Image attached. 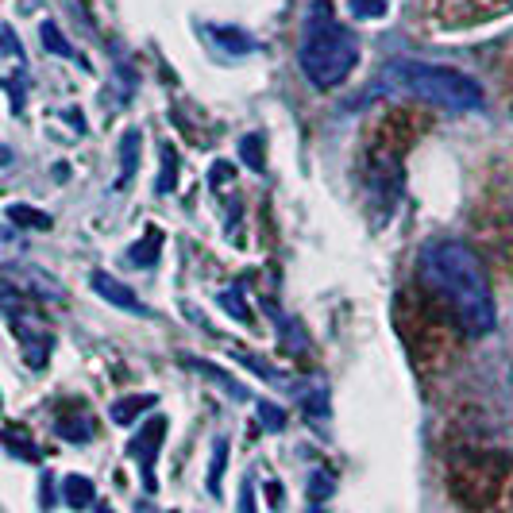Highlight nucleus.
Instances as JSON below:
<instances>
[{
	"instance_id": "nucleus-14",
	"label": "nucleus",
	"mask_w": 513,
	"mask_h": 513,
	"mask_svg": "<svg viewBox=\"0 0 513 513\" xmlns=\"http://www.w3.org/2000/svg\"><path fill=\"white\" fill-rule=\"evenodd\" d=\"M159 240H162L159 232H147V236L128 251V259H132L135 267H151V263L159 259Z\"/></svg>"
},
{
	"instance_id": "nucleus-10",
	"label": "nucleus",
	"mask_w": 513,
	"mask_h": 513,
	"mask_svg": "<svg viewBox=\"0 0 513 513\" xmlns=\"http://www.w3.org/2000/svg\"><path fill=\"white\" fill-rule=\"evenodd\" d=\"M155 405H159L155 394H132V398H124V402L112 405V413H108V417H112L116 425H132L139 413H147V409H155Z\"/></svg>"
},
{
	"instance_id": "nucleus-17",
	"label": "nucleus",
	"mask_w": 513,
	"mask_h": 513,
	"mask_svg": "<svg viewBox=\"0 0 513 513\" xmlns=\"http://www.w3.org/2000/svg\"><path fill=\"white\" fill-rule=\"evenodd\" d=\"M12 224H35V228H51V216H39V209H27V205H12L8 209Z\"/></svg>"
},
{
	"instance_id": "nucleus-20",
	"label": "nucleus",
	"mask_w": 513,
	"mask_h": 513,
	"mask_svg": "<svg viewBox=\"0 0 513 513\" xmlns=\"http://www.w3.org/2000/svg\"><path fill=\"white\" fill-rule=\"evenodd\" d=\"M39 35H43L47 51H54V54H74V51H70V43H66V39H62V35L54 31V24H43V27H39Z\"/></svg>"
},
{
	"instance_id": "nucleus-6",
	"label": "nucleus",
	"mask_w": 513,
	"mask_h": 513,
	"mask_svg": "<svg viewBox=\"0 0 513 513\" xmlns=\"http://www.w3.org/2000/svg\"><path fill=\"white\" fill-rule=\"evenodd\" d=\"M205 35L213 39V47L220 54H228V58H240V54H251L259 51V39H251L243 27H232V24H213L205 27Z\"/></svg>"
},
{
	"instance_id": "nucleus-16",
	"label": "nucleus",
	"mask_w": 513,
	"mask_h": 513,
	"mask_svg": "<svg viewBox=\"0 0 513 513\" xmlns=\"http://www.w3.org/2000/svg\"><path fill=\"white\" fill-rule=\"evenodd\" d=\"M348 8L355 20H382L386 8H390V0H348Z\"/></svg>"
},
{
	"instance_id": "nucleus-4",
	"label": "nucleus",
	"mask_w": 513,
	"mask_h": 513,
	"mask_svg": "<svg viewBox=\"0 0 513 513\" xmlns=\"http://www.w3.org/2000/svg\"><path fill=\"white\" fill-rule=\"evenodd\" d=\"M89 290L101 297V301H108L112 309H120V313H132V317H151V309L135 297L132 286H124L116 274H108V270H93L89 274Z\"/></svg>"
},
{
	"instance_id": "nucleus-5",
	"label": "nucleus",
	"mask_w": 513,
	"mask_h": 513,
	"mask_svg": "<svg viewBox=\"0 0 513 513\" xmlns=\"http://www.w3.org/2000/svg\"><path fill=\"white\" fill-rule=\"evenodd\" d=\"M162 436H166V417H155V421H147L139 436H135L132 444H128V456L139 459V467H143V486L155 494V456H159L162 448Z\"/></svg>"
},
{
	"instance_id": "nucleus-13",
	"label": "nucleus",
	"mask_w": 513,
	"mask_h": 513,
	"mask_svg": "<svg viewBox=\"0 0 513 513\" xmlns=\"http://www.w3.org/2000/svg\"><path fill=\"white\" fill-rule=\"evenodd\" d=\"M332 490H336V479H332V471H324V467H317V471L309 475V483H305V494H309L313 506H324V502L332 498Z\"/></svg>"
},
{
	"instance_id": "nucleus-15",
	"label": "nucleus",
	"mask_w": 513,
	"mask_h": 513,
	"mask_svg": "<svg viewBox=\"0 0 513 513\" xmlns=\"http://www.w3.org/2000/svg\"><path fill=\"white\" fill-rule=\"evenodd\" d=\"M240 159L259 174V170H267V155H263V135H243L240 139Z\"/></svg>"
},
{
	"instance_id": "nucleus-7",
	"label": "nucleus",
	"mask_w": 513,
	"mask_h": 513,
	"mask_svg": "<svg viewBox=\"0 0 513 513\" xmlns=\"http://www.w3.org/2000/svg\"><path fill=\"white\" fill-rule=\"evenodd\" d=\"M182 363H186V367H193V371H201V375H205V378H213L216 386H220L224 394H232L236 402H247V398H251V394L243 390V386H240V382H236V378H232V375H224V371H216L213 363H205V359H197V355H182Z\"/></svg>"
},
{
	"instance_id": "nucleus-8",
	"label": "nucleus",
	"mask_w": 513,
	"mask_h": 513,
	"mask_svg": "<svg viewBox=\"0 0 513 513\" xmlns=\"http://www.w3.org/2000/svg\"><path fill=\"white\" fill-rule=\"evenodd\" d=\"M62 502H66L70 510H85V506L97 502V486L89 483L85 475H66V479H62Z\"/></svg>"
},
{
	"instance_id": "nucleus-19",
	"label": "nucleus",
	"mask_w": 513,
	"mask_h": 513,
	"mask_svg": "<svg viewBox=\"0 0 513 513\" xmlns=\"http://www.w3.org/2000/svg\"><path fill=\"white\" fill-rule=\"evenodd\" d=\"M220 305H224V313H232L236 321H243V324L251 321V309H243V305H240V290H236V286L220 294Z\"/></svg>"
},
{
	"instance_id": "nucleus-21",
	"label": "nucleus",
	"mask_w": 513,
	"mask_h": 513,
	"mask_svg": "<svg viewBox=\"0 0 513 513\" xmlns=\"http://www.w3.org/2000/svg\"><path fill=\"white\" fill-rule=\"evenodd\" d=\"M240 513H255V483H251V479H243V490H240Z\"/></svg>"
},
{
	"instance_id": "nucleus-3",
	"label": "nucleus",
	"mask_w": 513,
	"mask_h": 513,
	"mask_svg": "<svg viewBox=\"0 0 513 513\" xmlns=\"http://www.w3.org/2000/svg\"><path fill=\"white\" fill-rule=\"evenodd\" d=\"M378 89L382 93H405L417 101H429L448 112H479L486 101L483 85L452 70V66H432V62H417V58H394L382 74H378Z\"/></svg>"
},
{
	"instance_id": "nucleus-1",
	"label": "nucleus",
	"mask_w": 513,
	"mask_h": 513,
	"mask_svg": "<svg viewBox=\"0 0 513 513\" xmlns=\"http://www.w3.org/2000/svg\"><path fill=\"white\" fill-rule=\"evenodd\" d=\"M417 278L467 336H490L498 328V305L479 251L459 240H432L417 255Z\"/></svg>"
},
{
	"instance_id": "nucleus-18",
	"label": "nucleus",
	"mask_w": 513,
	"mask_h": 513,
	"mask_svg": "<svg viewBox=\"0 0 513 513\" xmlns=\"http://www.w3.org/2000/svg\"><path fill=\"white\" fill-rule=\"evenodd\" d=\"M255 409H259V421L267 425V432H282V425H286V413H282L278 405H274V402H259Z\"/></svg>"
},
{
	"instance_id": "nucleus-11",
	"label": "nucleus",
	"mask_w": 513,
	"mask_h": 513,
	"mask_svg": "<svg viewBox=\"0 0 513 513\" xmlns=\"http://www.w3.org/2000/svg\"><path fill=\"white\" fill-rule=\"evenodd\" d=\"M139 143H143V135L128 128L124 139H120V186H128L135 178V166H139Z\"/></svg>"
},
{
	"instance_id": "nucleus-9",
	"label": "nucleus",
	"mask_w": 513,
	"mask_h": 513,
	"mask_svg": "<svg viewBox=\"0 0 513 513\" xmlns=\"http://www.w3.org/2000/svg\"><path fill=\"white\" fill-rule=\"evenodd\" d=\"M93 432H97V421H93V413H74V417H58V436L62 440H70V444H85V440H93Z\"/></svg>"
},
{
	"instance_id": "nucleus-12",
	"label": "nucleus",
	"mask_w": 513,
	"mask_h": 513,
	"mask_svg": "<svg viewBox=\"0 0 513 513\" xmlns=\"http://www.w3.org/2000/svg\"><path fill=\"white\" fill-rule=\"evenodd\" d=\"M224 467H228V436H220V440L213 444V463H209V479H205V486H209V494H213V498H220Z\"/></svg>"
},
{
	"instance_id": "nucleus-22",
	"label": "nucleus",
	"mask_w": 513,
	"mask_h": 513,
	"mask_svg": "<svg viewBox=\"0 0 513 513\" xmlns=\"http://www.w3.org/2000/svg\"><path fill=\"white\" fill-rule=\"evenodd\" d=\"M267 498L274 510H282V506H286V490H282V483H267Z\"/></svg>"
},
{
	"instance_id": "nucleus-2",
	"label": "nucleus",
	"mask_w": 513,
	"mask_h": 513,
	"mask_svg": "<svg viewBox=\"0 0 513 513\" xmlns=\"http://www.w3.org/2000/svg\"><path fill=\"white\" fill-rule=\"evenodd\" d=\"M297 66L317 89L344 85L359 66V35L348 24H340L332 0H309L297 39Z\"/></svg>"
},
{
	"instance_id": "nucleus-23",
	"label": "nucleus",
	"mask_w": 513,
	"mask_h": 513,
	"mask_svg": "<svg viewBox=\"0 0 513 513\" xmlns=\"http://www.w3.org/2000/svg\"><path fill=\"white\" fill-rule=\"evenodd\" d=\"M97 513H112V510H108V506H105V502H101V506H97Z\"/></svg>"
}]
</instances>
